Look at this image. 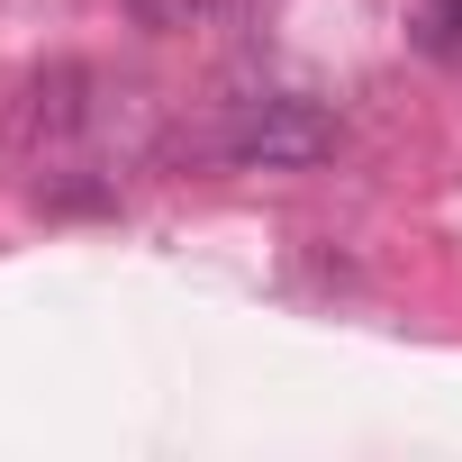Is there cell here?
Instances as JSON below:
<instances>
[{"instance_id":"4","label":"cell","mask_w":462,"mask_h":462,"mask_svg":"<svg viewBox=\"0 0 462 462\" xmlns=\"http://www.w3.org/2000/svg\"><path fill=\"white\" fill-rule=\"evenodd\" d=\"M417 46H426L435 64L462 55V0H426V10H417Z\"/></svg>"},{"instance_id":"1","label":"cell","mask_w":462,"mask_h":462,"mask_svg":"<svg viewBox=\"0 0 462 462\" xmlns=\"http://www.w3.org/2000/svg\"><path fill=\"white\" fill-rule=\"evenodd\" d=\"M336 145H345V118L300 91L236 100V118L217 127V154L236 172H318V163H336Z\"/></svg>"},{"instance_id":"5","label":"cell","mask_w":462,"mask_h":462,"mask_svg":"<svg viewBox=\"0 0 462 462\" xmlns=\"http://www.w3.org/2000/svg\"><path fill=\"white\" fill-rule=\"evenodd\" d=\"M109 199H118L109 181H55V172L37 181V208H64V217H73V208H109Z\"/></svg>"},{"instance_id":"3","label":"cell","mask_w":462,"mask_h":462,"mask_svg":"<svg viewBox=\"0 0 462 462\" xmlns=\"http://www.w3.org/2000/svg\"><path fill=\"white\" fill-rule=\"evenodd\" d=\"M118 10H127L145 37H181V28H199V19L217 10V0H118Z\"/></svg>"},{"instance_id":"2","label":"cell","mask_w":462,"mask_h":462,"mask_svg":"<svg viewBox=\"0 0 462 462\" xmlns=\"http://www.w3.org/2000/svg\"><path fill=\"white\" fill-rule=\"evenodd\" d=\"M91 118H100L91 64H37V73L19 82L10 118H0V136H10V154H28V163H55V154H73V145L91 136Z\"/></svg>"}]
</instances>
